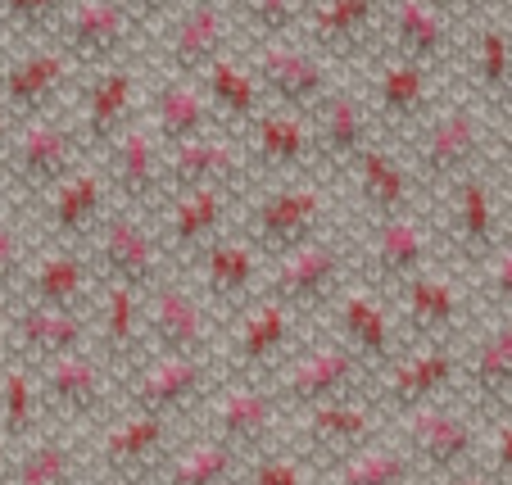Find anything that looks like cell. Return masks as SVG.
Listing matches in <instances>:
<instances>
[{
  "label": "cell",
  "instance_id": "2e32d148",
  "mask_svg": "<svg viewBox=\"0 0 512 485\" xmlns=\"http://www.w3.org/2000/svg\"><path fill=\"white\" fill-rule=\"evenodd\" d=\"M499 458L503 463H512V427H508V436H503V445H499Z\"/></svg>",
  "mask_w": 512,
  "mask_h": 485
},
{
  "label": "cell",
  "instance_id": "4fadbf2b",
  "mask_svg": "<svg viewBox=\"0 0 512 485\" xmlns=\"http://www.w3.org/2000/svg\"><path fill=\"white\" fill-rule=\"evenodd\" d=\"M290 10H295V0H254V14L263 23H272V28H281L290 19Z\"/></svg>",
  "mask_w": 512,
  "mask_h": 485
},
{
  "label": "cell",
  "instance_id": "6da1fadb",
  "mask_svg": "<svg viewBox=\"0 0 512 485\" xmlns=\"http://www.w3.org/2000/svg\"><path fill=\"white\" fill-rule=\"evenodd\" d=\"M118 37H123V10L118 5H109V0H82V5H73V14H68V41L78 50H109L118 46Z\"/></svg>",
  "mask_w": 512,
  "mask_h": 485
},
{
  "label": "cell",
  "instance_id": "e0dca14e",
  "mask_svg": "<svg viewBox=\"0 0 512 485\" xmlns=\"http://www.w3.org/2000/svg\"><path fill=\"white\" fill-rule=\"evenodd\" d=\"M458 485H476V481H458Z\"/></svg>",
  "mask_w": 512,
  "mask_h": 485
},
{
  "label": "cell",
  "instance_id": "9c48e42d",
  "mask_svg": "<svg viewBox=\"0 0 512 485\" xmlns=\"http://www.w3.org/2000/svg\"><path fill=\"white\" fill-rule=\"evenodd\" d=\"M223 454L218 449H195L191 458H186L182 467H177L173 485H218V476H223Z\"/></svg>",
  "mask_w": 512,
  "mask_h": 485
},
{
  "label": "cell",
  "instance_id": "8992f818",
  "mask_svg": "<svg viewBox=\"0 0 512 485\" xmlns=\"http://www.w3.org/2000/svg\"><path fill=\"white\" fill-rule=\"evenodd\" d=\"M368 19H372V0H322L318 32L327 41H349L363 32Z\"/></svg>",
  "mask_w": 512,
  "mask_h": 485
},
{
  "label": "cell",
  "instance_id": "277c9868",
  "mask_svg": "<svg viewBox=\"0 0 512 485\" xmlns=\"http://www.w3.org/2000/svg\"><path fill=\"white\" fill-rule=\"evenodd\" d=\"M218 37H223V14L213 10V5H200V10H191L177 23V55L209 59L213 50H218Z\"/></svg>",
  "mask_w": 512,
  "mask_h": 485
},
{
  "label": "cell",
  "instance_id": "7c38bea8",
  "mask_svg": "<svg viewBox=\"0 0 512 485\" xmlns=\"http://www.w3.org/2000/svg\"><path fill=\"white\" fill-rule=\"evenodd\" d=\"M5 431H23L28 427V386H23V377H10V386H5Z\"/></svg>",
  "mask_w": 512,
  "mask_h": 485
},
{
  "label": "cell",
  "instance_id": "52a82bcc",
  "mask_svg": "<svg viewBox=\"0 0 512 485\" xmlns=\"http://www.w3.org/2000/svg\"><path fill=\"white\" fill-rule=\"evenodd\" d=\"M399 476H404L399 458H390V454H368V458H354V463H349L345 485H399Z\"/></svg>",
  "mask_w": 512,
  "mask_h": 485
},
{
  "label": "cell",
  "instance_id": "7a4b0ae2",
  "mask_svg": "<svg viewBox=\"0 0 512 485\" xmlns=\"http://www.w3.org/2000/svg\"><path fill=\"white\" fill-rule=\"evenodd\" d=\"M395 28H399V41H408L413 50H435L440 37H445V19L435 14L431 0H399L395 10Z\"/></svg>",
  "mask_w": 512,
  "mask_h": 485
},
{
  "label": "cell",
  "instance_id": "5bb4252c",
  "mask_svg": "<svg viewBox=\"0 0 512 485\" xmlns=\"http://www.w3.org/2000/svg\"><path fill=\"white\" fill-rule=\"evenodd\" d=\"M254 485H300V467H290V463H268L259 472V481Z\"/></svg>",
  "mask_w": 512,
  "mask_h": 485
},
{
  "label": "cell",
  "instance_id": "30bf717a",
  "mask_svg": "<svg viewBox=\"0 0 512 485\" xmlns=\"http://www.w3.org/2000/svg\"><path fill=\"white\" fill-rule=\"evenodd\" d=\"M268 73L277 82H290V87H313L318 73L304 55H290V50H268Z\"/></svg>",
  "mask_w": 512,
  "mask_h": 485
},
{
  "label": "cell",
  "instance_id": "9a60e30c",
  "mask_svg": "<svg viewBox=\"0 0 512 485\" xmlns=\"http://www.w3.org/2000/svg\"><path fill=\"white\" fill-rule=\"evenodd\" d=\"M14 263H19V241H14V232L5 223H0V282L14 272Z\"/></svg>",
  "mask_w": 512,
  "mask_h": 485
},
{
  "label": "cell",
  "instance_id": "3957f363",
  "mask_svg": "<svg viewBox=\"0 0 512 485\" xmlns=\"http://www.w3.org/2000/svg\"><path fill=\"white\" fill-rule=\"evenodd\" d=\"M59 82V59L55 55H28L10 68V100L14 105H32V100L50 96V87Z\"/></svg>",
  "mask_w": 512,
  "mask_h": 485
},
{
  "label": "cell",
  "instance_id": "8fae6325",
  "mask_svg": "<svg viewBox=\"0 0 512 485\" xmlns=\"http://www.w3.org/2000/svg\"><path fill=\"white\" fill-rule=\"evenodd\" d=\"M155 436H159V431L150 427V422H136V427L118 431L114 445H109V454H114L118 463H136V458H145V449L155 445Z\"/></svg>",
  "mask_w": 512,
  "mask_h": 485
},
{
  "label": "cell",
  "instance_id": "ba28073f",
  "mask_svg": "<svg viewBox=\"0 0 512 485\" xmlns=\"http://www.w3.org/2000/svg\"><path fill=\"white\" fill-rule=\"evenodd\" d=\"M68 0H0V14L14 23V28H41L50 23Z\"/></svg>",
  "mask_w": 512,
  "mask_h": 485
},
{
  "label": "cell",
  "instance_id": "5b68a950",
  "mask_svg": "<svg viewBox=\"0 0 512 485\" xmlns=\"http://www.w3.org/2000/svg\"><path fill=\"white\" fill-rule=\"evenodd\" d=\"M73 463L59 445H37L19 467L10 472V485H68Z\"/></svg>",
  "mask_w": 512,
  "mask_h": 485
},
{
  "label": "cell",
  "instance_id": "ac0fdd59",
  "mask_svg": "<svg viewBox=\"0 0 512 485\" xmlns=\"http://www.w3.org/2000/svg\"><path fill=\"white\" fill-rule=\"evenodd\" d=\"M132 5H141V0H132ZM145 5H150V0H145Z\"/></svg>",
  "mask_w": 512,
  "mask_h": 485
}]
</instances>
